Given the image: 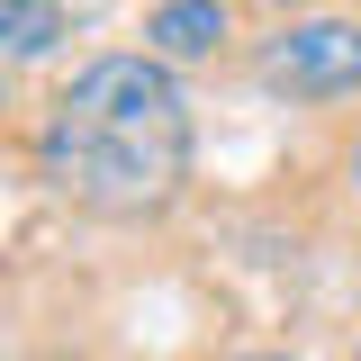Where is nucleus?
<instances>
[{"label": "nucleus", "mask_w": 361, "mask_h": 361, "mask_svg": "<svg viewBox=\"0 0 361 361\" xmlns=\"http://www.w3.org/2000/svg\"><path fill=\"white\" fill-rule=\"evenodd\" d=\"M353 180H361V154H353Z\"/></svg>", "instance_id": "423d86ee"}, {"label": "nucleus", "mask_w": 361, "mask_h": 361, "mask_svg": "<svg viewBox=\"0 0 361 361\" xmlns=\"http://www.w3.org/2000/svg\"><path fill=\"white\" fill-rule=\"evenodd\" d=\"M262 90H280V99H343V90H361V27L353 18H289L262 45Z\"/></svg>", "instance_id": "f03ea898"}, {"label": "nucleus", "mask_w": 361, "mask_h": 361, "mask_svg": "<svg viewBox=\"0 0 361 361\" xmlns=\"http://www.w3.org/2000/svg\"><path fill=\"white\" fill-rule=\"evenodd\" d=\"M353 361H361V353H353Z\"/></svg>", "instance_id": "0eeeda50"}, {"label": "nucleus", "mask_w": 361, "mask_h": 361, "mask_svg": "<svg viewBox=\"0 0 361 361\" xmlns=\"http://www.w3.org/2000/svg\"><path fill=\"white\" fill-rule=\"evenodd\" d=\"M253 361H289V353H253Z\"/></svg>", "instance_id": "39448f33"}, {"label": "nucleus", "mask_w": 361, "mask_h": 361, "mask_svg": "<svg viewBox=\"0 0 361 361\" xmlns=\"http://www.w3.org/2000/svg\"><path fill=\"white\" fill-rule=\"evenodd\" d=\"M37 163L63 199L99 217H154L190 180V99L154 54H90L54 99Z\"/></svg>", "instance_id": "f257e3e1"}, {"label": "nucleus", "mask_w": 361, "mask_h": 361, "mask_svg": "<svg viewBox=\"0 0 361 361\" xmlns=\"http://www.w3.org/2000/svg\"><path fill=\"white\" fill-rule=\"evenodd\" d=\"M73 37L63 0H0V54H54Z\"/></svg>", "instance_id": "20e7f679"}, {"label": "nucleus", "mask_w": 361, "mask_h": 361, "mask_svg": "<svg viewBox=\"0 0 361 361\" xmlns=\"http://www.w3.org/2000/svg\"><path fill=\"white\" fill-rule=\"evenodd\" d=\"M226 45V0H163L145 18V54L154 63H199Z\"/></svg>", "instance_id": "7ed1b4c3"}]
</instances>
